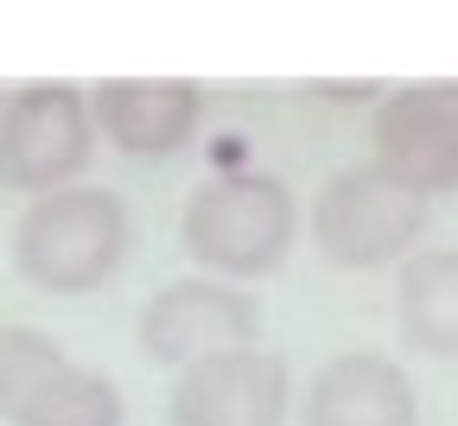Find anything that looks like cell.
I'll list each match as a JSON object with an SVG mask.
<instances>
[{
	"instance_id": "obj_1",
	"label": "cell",
	"mask_w": 458,
	"mask_h": 426,
	"mask_svg": "<svg viewBox=\"0 0 458 426\" xmlns=\"http://www.w3.org/2000/svg\"><path fill=\"white\" fill-rule=\"evenodd\" d=\"M128 255V210L114 192L57 185L38 192L13 229V261L45 293H89Z\"/></svg>"
},
{
	"instance_id": "obj_2",
	"label": "cell",
	"mask_w": 458,
	"mask_h": 426,
	"mask_svg": "<svg viewBox=\"0 0 458 426\" xmlns=\"http://www.w3.org/2000/svg\"><path fill=\"white\" fill-rule=\"evenodd\" d=\"M293 235H300V204L267 172H216L185 204V249L229 280L274 274L293 249Z\"/></svg>"
},
{
	"instance_id": "obj_3",
	"label": "cell",
	"mask_w": 458,
	"mask_h": 426,
	"mask_svg": "<svg viewBox=\"0 0 458 426\" xmlns=\"http://www.w3.org/2000/svg\"><path fill=\"white\" fill-rule=\"evenodd\" d=\"M420 229H427V198L408 192L376 159L337 172L312 198V242L337 268H388L420 242Z\"/></svg>"
},
{
	"instance_id": "obj_4",
	"label": "cell",
	"mask_w": 458,
	"mask_h": 426,
	"mask_svg": "<svg viewBox=\"0 0 458 426\" xmlns=\"http://www.w3.org/2000/svg\"><path fill=\"white\" fill-rule=\"evenodd\" d=\"M96 121L77 83H26L0 108V185L57 192L89 166Z\"/></svg>"
},
{
	"instance_id": "obj_5",
	"label": "cell",
	"mask_w": 458,
	"mask_h": 426,
	"mask_svg": "<svg viewBox=\"0 0 458 426\" xmlns=\"http://www.w3.org/2000/svg\"><path fill=\"white\" fill-rule=\"evenodd\" d=\"M261 344V312L242 286L229 280H172L140 312V350L153 362L191 370L210 356H236Z\"/></svg>"
},
{
	"instance_id": "obj_6",
	"label": "cell",
	"mask_w": 458,
	"mask_h": 426,
	"mask_svg": "<svg viewBox=\"0 0 458 426\" xmlns=\"http://www.w3.org/2000/svg\"><path fill=\"white\" fill-rule=\"evenodd\" d=\"M293 401V370L274 350H236L191 362L172 382L165 426H280Z\"/></svg>"
},
{
	"instance_id": "obj_7",
	"label": "cell",
	"mask_w": 458,
	"mask_h": 426,
	"mask_svg": "<svg viewBox=\"0 0 458 426\" xmlns=\"http://www.w3.org/2000/svg\"><path fill=\"white\" fill-rule=\"evenodd\" d=\"M376 166L408 192L439 198L458 185V83H414L376 108Z\"/></svg>"
},
{
	"instance_id": "obj_8",
	"label": "cell",
	"mask_w": 458,
	"mask_h": 426,
	"mask_svg": "<svg viewBox=\"0 0 458 426\" xmlns=\"http://www.w3.org/2000/svg\"><path fill=\"white\" fill-rule=\"evenodd\" d=\"M204 96L191 77H108L89 96V121L134 159H165L198 134Z\"/></svg>"
},
{
	"instance_id": "obj_9",
	"label": "cell",
	"mask_w": 458,
	"mask_h": 426,
	"mask_svg": "<svg viewBox=\"0 0 458 426\" xmlns=\"http://www.w3.org/2000/svg\"><path fill=\"white\" fill-rule=\"evenodd\" d=\"M306 426H420V401L394 356L344 350L306 382Z\"/></svg>"
},
{
	"instance_id": "obj_10",
	"label": "cell",
	"mask_w": 458,
	"mask_h": 426,
	"mask_svg": "<svg viewBox=\"0 0 458 426\" xmlns=\"http://www.w3.org/2000/svg\"><path fill=\"white\" fill-rule=\"evenodd\" d=\"M401 337L420 356H458V249H420L401 268Z\"/></svg>"
},
{
	"instance_id": "obj_11",
	"label": "cell",
	"mask_w": 458,
	"mask_h": 426,
	"mask_svg": "<svg viewBox=\"0 0 458 426\" xmlns=\"http://www.w3.org/2000/svg\"><path fill=\"white\" fill-rule=\"evenodd\" d=\"M13 426H122V388H114L102 370H83V362H64L20 413Z\"/></svg>"
},
{
	"instance_id": "obj_12",
	"label": "cell",
	"mask_w": 458,
	"mask_h": 426,
	"mask_svg": "<svg viewBox=\"0 0 458 426\" xmlns=\"http://www.w3.org/2000/svg\"><path fill=\"white\" fill-rule=\"evenodd\" d=\"M64 344L57 337H45V331H32V325H0V413H20L57 370H64Z\"/></svg>"
}]
</instances>
